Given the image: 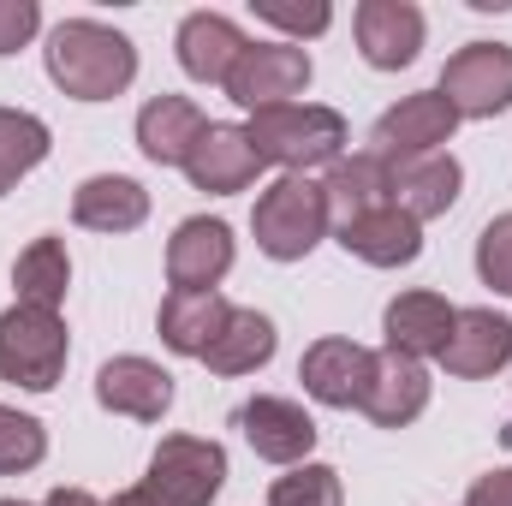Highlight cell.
<instances>
[{"instance_id": "30", "label": "cell", "mask_w": 512, "mask_h": 506, "mask_svg": "<svg viewBox=\"0 0 512 506\" xmlns=\"http://www.w3.org/2000/svg\"><path fill=\"white\" fill-rule=\"evenodd\" d=\"M477 274H483V286H495V292L512 298V215H495L483 227V239H477Z\"/></svg>"}, {"instance_id": "11", "label": "cell", "mask_w": 512, "mask_h": 506, "mask_svg": "<svg viewBox=\"0 0 512 506\" xmlns=\"http://www.w3.org/2000/svg\"><path fill=\"white\" fill-rule=\"evenodd\" d=\"M227 268H233V227L227 221L197 215V221H185L173 233V245H167V280H173V292H215L227 280Z\"/></svg>"}, {"instance_id": "1", "label": "cell", "mask_w": 512, "mask_h": 506, "mask_svg": "<svg viewBox=\"0 0 512 506\" xmlns=\"http://www.w3.org/2000/svg\"><path fill=\"white\" fill-rule=\"evenodd\" d=\"M42 54H48V78L78 102H114L137 78V48L96 18H66Z\"/></svg>"}, {"instance_id": "16", "label": "cell", "mask_w": 512, "mask_h": 506, "mask_svg": "<svg viewBox=\"0 0 512 506\" xmlns=\"http://www.w3.org/2000/svg\"><path fill=\"white\" fill-rule=\"evenodd\" d=\"M179 66L197 78V84H227L233 78V66H239V54L251 48L245 42V30L233 24V18H221V12H191L185 24H179Z\"/></svg>"}, {"instance_id": "14", "label": "cell", "mask_w": 512, "mask_h": 506, "mask_svg": "<svg viewBox=\"0 0 512 506\" xmlns=\"http://www.w3.org/2000/svg\"><path fill=\"white\" fill-rule=\"evenodd\" d=\"M441 364L447 376H495L501 364H512V322L495 316V310H459L453 316V334L441 346Z\"/></svg>"}, {"instance_id": "35", "label": "cell", "mask_w": 512, "mask_h": 506, "mask_svg": "<svg viewBox=\"0 0 512 506\" xmlns=\"http://www.w3.org/2000/svg\"><path fill=\"white\" fill-rule=\"evenodd\" d=\"M114 506H155L143 489H126V495H114Z\"/></svg>"}, {"instance_id": "26", "label": "cell", "mask_w": 512, "mask_h": 506, "mask_svg": "<svg viewBox=\"0 0 512 506\" xmlns=\"http://www.w3.org/2000/svg\"><path fill=\"white\" fill-rule=\"evenodd\" d=\"M12 286H18V304L60 310V304H66V286H72V256H66V245H60V239H36L30 251L18 256Z\"/></svg>"}, {"instance_id": "32", "label": "cell", "mask_w": 512, "mask_h": 506, "mask_svg": "<svg viewBox=\"0 0 512 506\" xmlns=\"http://www.w3.org/2000/svg\"><path fill=\"white\" fill-rule=\"evenodd\" d=\"M36 24H42L36 0H0V54H18L36 36Z\"/></svg>"}, {"instance_id": "9", "label": "cell", "mask_w": 512, "mask_h": 506, "mask_svg": "<svg viewBox=\"0 0 512 506\" xmlns=\"http://www.w3.org/2000/svg\"><path fill=\"white\" fill-rule=\"evenodd\" d=\"M453 126H459V114L447 108V96L441 90H417V96H405L399 108H387L376 120V149L370 155H382L387 167L393 161H417V155H441Z\"/></svg>"}, {"instance_id": "36", "label": "cell", "mask_w": 512, "mask_h": 506, "mask_svg": "<svg viewBox=\"0 0 512 506\" xmlns=\"http://www.w3.org/2000/svg\"><path fill=\"white\" fill-rule=\"evenodd\" d=\"M0 506H24V501H0Z\"/></svg>"}, {"instance_id": "4", "label": "cell", "mask_w": 512, "mask_h": 506, "mask_svg": "<svg viewBox=\"0 0 512 506\" xmlns=\"http://www.w3.org/2000/svg\"><path fill=\"white\" fill-rule=\"evenodd\" d=\"M66 370V322L42 304H12L0 316V381L48 393Z\"/></svg>"}, {"instance_id": "15", "label": "cell", "mask_w": 512, "mask_h": 506, "mask_svg": "<svg viewBox=\"0 0 512 506\" xmlns=\"http://www.w3.org/2000/svg\"><path fill=\"white\" fill-rule=\"evenodd\" d=\"M96 399L120 417H137V423H161L167 405H173V376L149 358H114L102 364L96 376Z\"/></svg>"}, {"instance_id": "21", "label": "cell", "mask_w": 512, "mask_h": 506, "mask_svg": "<svg viewBox=\"0 0 512 506\" xmlns=\"http://www.w3.org/2000/svg\"><path fill=\"white\" fill-rule=\"evenodd\" d=\"M340 245L358 256V262H370V268H405V262H417V251H423V227L399 203H387L376 215L346 221L340 227Z\"/></svg>"}, {"instance_id": "28", "label": "cell", "mask_w": 512, "mask_h": 506, "mask_svg": "<svg viewBox=\"0 0 512 506\" xmlns=\"http://www.w3.org/2000/svg\"><path fill=\"white\" fill-rule=\"evenodd\" d=\"M268 506H346L340 471H328V465H292L286 477H274Z\"/></svg>"}, {"instance_id": "6", "label": "cell", "mask_w": 512, "mask_h": 506, "mask_svg": "<svg viewBox=\"0 0 512 506\" xmlns=\"http://www.w3.org/2000/svg\"><path fill=\"white\" fill-rule=\"evenodd\" d=\"M441 96L459 120H495L512 108V48L507 42H471L441 66Z\"/></svg>"}, {"instance_id": "17", "label": "cell", "mask_w": 512, "mask_h": 506, "mask_svg": "<svg viewBox=\"0 0 512 506\" xmlns=\"http://www.w3.org/2000/svg\"><path fill=\"white\" fill-rule=\"evenodd\" d=\"M453 304L447 298H435V292H399L393 304H387L382 328H387V352H405V358H441V346H447V334H453Z\"/></svg>"}, {"instance_id": "27", "label": "cell", "mask_w": 512, "mask_h": 506, "mask_svg": "<svg viewBox=\"0 0 512 506\" xmlns=\"http://www.w3.org/2000/svg\"><path fill=\"white\" fill-rule=\"evenodd\" d=\"M42 155H48V126L36 114H24V108H0V197L30 167H42Z\"/></svg>"}, {"instance_id": "20", "label": "cell", "mask_w": 512, "mask_h": 506, "mask_svg": "<svg viewBox=\"0 0 512 506\" xmlns=\"http://www.w3.org/2000/svg\"><path fill=\"white\" fill-rule=\"evenodd\" d=\"M227 316H233V304H227L221 292H167L155 328H161L167 352H179V358H203V352L221 340Z\"/></svg>"}, {"instance_id": "23", "label": "cell", "mask_w": 512, "mask_h": 506, "mask_svg": "<svg viewBox=\"0 0 512 506\" xmlns=\"http://www.w3.org/2000/svg\"><path fill=\"white\" fill-rule=\"evenodd\" d=\"M322 197H328V221L346 227L358 215H376L393 203V167L382 155H352V161H334V173L322 179Z\"/></svg>"}, {"instance_id": "2", "label": "cell", "mask_w": 512, "mask_h": 506, "mask_svg": "<svg viewBox=\"0 0 512 506\" xmlns=\"http://www.w3.org/2000/svg\"><path fill=\"white\" fill-rule=\"evenodd\" d=\"M251 149L262 155V167H286V173H310L322 161H340L346 149V120L334 108H316V102H286V108H262L251 114Z\"/></svg>"}, {"instance_id": "19", "label": "cell", "mask_w": 512, "mask_h": 506, "mask_svg": "<svg viewBox=\"0 0 512 506\" xmlns=\"http://www.w3.org/2000/svg\"><path fill=\"white\" fill-rule=\"evenodd\" d=\"M429 405V370L405 352H376V381L364 399V417L376 429H405L411 417H423Z\"/></svg>"}, {"instance_id": "33", "label": "cell", "mask_w": 512, "mask_h": 506, "mask_svg": "<svg viewBox=\"0 0 512 506\" xmlns=\"http://www.w3.org/2000/svg\"><path fill=\"white\" fill-rule=\"evenodd\" d=\"M465 506H512V471H489V477H477V489L465 495Z\"/></svg>"}, {"instance_id": "12", "label": "cell", "mask_w": 512, "mask_h": 506, "mask_svg": "<svg viewBox=\"0 0 512 506\" xmlns=\"http://www.w3.org/2000/svg\"><path fill=\"white\" fill-rule=\"evenodd\" d=\"M239 423H245L251 453L256 459H268V465H304L310 447H316V423H310V411L292 405V399H274V393H256L251 405L239 411Z\"/></svg>"}, {"instance_id": "10", "label": "cell", "mask_w": 512, "mask_h": 506, "mask_svg": "<svg viewBox=\"0 0 512 506\" xmlns=\"http://www.w3.org/2000/svg\"><path fill=\"white\" fill-rule=\"evenodd\" d=\"M256 173H262V155L251 149L245 126H227V120L203 126L197 149H191V161H185V179H191L197 191H209V197H233V191H245V185H256Z\"/></svg>"}, {"instance_id": "18", "label": "cell", "mask_w": 512, "mask_h": 506, "mask_svg": "<svg viewBox=\"0 0 512 506\" xmlns=\"http://www.w3.org/2000/svg\"><path fill=\"white\" fill-rule=\"evenodd\" d=\"M203 108L191 102V96H155V102H143V114H137V149L155 161V167H185L191 161V149H197V137H203Z\"/></svg>"}, {"instance_id": "31", "label": "cell", "mask_w": 512, "mask_h": 506, "mask_svg": "<svg viewBox=\"0 0 512 506\" xmlns=\"http://www.w3.org/2000/svg\"><path fill=\"white\" fill-rule=\"evenodd\" d=\"M251 6H256V18H268V24L292 30V36H322L334 24V12L322 0H251Z\"/></svg>"}, {"instance_id": "5", "label": "cell", "mask_w": 512, "mask_h": 506, "mask_svg": "<svg viewBox=\"0 0 512 506\" xmlns=\"http://www.w3.org/2000/svg\"><path fill=\"white\" fill-rule=\"evenodd\" d=\"M227 483V453L221 441L203 435H167L149 459V477L137 483L155 506H209Z\"/></svg>"}, {"instance_id": "22", "label": "cell", "mask_w": 512, "mask_h": 506, "mask_svg": "<svg viewBox=\"0 0 512 506\" xmlns=\"http://www.w3.org/2000/svg\"><path fill=\"white\" fill-rule=\"evenodd\" d=\"M459 185H465V173H459V161L453 155H417V161H393V203L423 227V221H435V215H447L453 203H459Z\"/></svg>"}, {"instance_id": "3", "label": "cell", "mask_w": 512, "mask_h": 506, "mask_svg": "<svg viewBox=\"0 0 512 506\" xmlns=\"http://www.w3.org/2000/svg\"><path fill=\"white\" fill-rule=\"evenodd\" d=\"M251 227H256L262 256L298 262V256L316 251L322 233H328V197H322V185H316L310 173H286V179H274V185L256 197Z\"/></svg>"}, {"instance_id": "29", "label": "cell", "mask_w": 512, "mask_h": 506, "mask_svg": "<svg viewBox=\"0 0 512 506\" xmlns=\"http://www.w3.org/2000/svg\"><path fill=\"white\" fill-rule=\"evenodd\" d=\"M42 453H48L42 423L24 417V411H12V405H0V477H18V471L42 465Z\"/></svg>"}, {"instance_id": "13", "label": "cell", "mask_w": 512, "mask_h": 506, "mask_svg": "<svg viewBox=\"0 0 512 506\" xmlns=\"http://www.w3.org/2000/svg\"><path fill=\"white\" fill-rule=\"evenodd\" d=\"M358 48L376 72H399L423 48V12L411 0H364L358 6Z\"/></svg>"}, {"instance_id": "7", "label": "cell", "mask_w": 512, "mask_h": 506, "mask_svg": "<svg viewBox=\"0 0 512 506\" xmlns=\"http://www.w3.org/2000/svg\"><path fill=\"white\" fill-rule=\"evenodd\" d=\"M221 90H227L239 108H251V114H262V108H286L292 96L310 90V54L292 48V42H251Z\"/></svg>"}, {"instance_id": "8", "label": "cell", "mask_w": 512, "mask_h": 506, "mask_svg": "<svg viewBox=\"0 0 512 506\" xmlns=\"http://www.w3.org/2000/svg\"><path fill=\"white\" fill-rule=\"evenodd\" d=\"M298 381L316 405H334V411H364L370 399V381H376V352L358 346V340H316L298 364Z\"/></svg>"}, {"instance_id": "25", "label": "cell", "mask_w": 512, "mask_h": 506, "mask_svg": "<svg viewBox=\"0 0 512 506\" xmlns=\"http://www.w3.org/2000/svg\"><path fill=\"white\" fill-rule=\"evenodd\" d=\"M268 358H274V322L262 310H233L227 328H221V340L203 352V364L215 376H251Z\"/></svg>"}, {"instance_id": "24", "label": "cell", "mask_w": 512, "mask_h": 506, "mask_svg": "<svg viewBox=\"0 0 512 506\" xmlns=\"http://www.w3.org/2000/svg\"><path fill=\"white\" fill-rule=\"evenodd\" d=\"M72 221L90 227V233H131V227L149 221V191L137 179H126V173H96V179L78 185Z\"/></svg>"}, {"instance_id": "34", "label": "cell", "mask_w": 512, "mask_h": 506, "mask_svg": "<svg viewBox=\"0 0 512 506\" xmlns=\"http://www.w3.org/2000/svg\"><path fill=\"white\" fill-rule=\"evenodd\" d=\"M42 506H102V501H96L90 489H54V495H48Z\"/></svg>"}]
</instances>
